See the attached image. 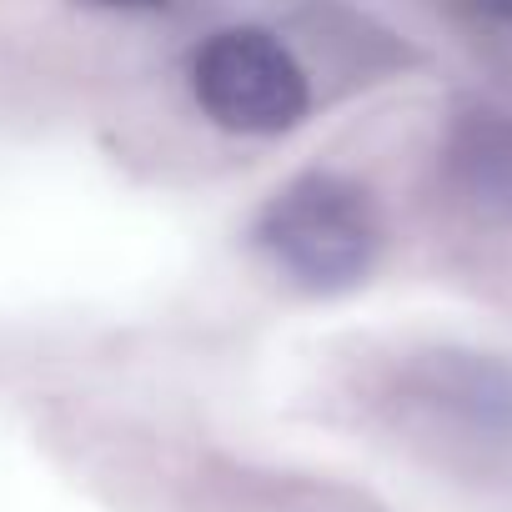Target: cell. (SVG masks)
I'll return each mask as SVG.
<instances>
[{
  "label": "cell",
  "instance_id": "7a4b0ae2",
  "mask_svg": "<svg viewBox=\"0 0 512 512\" xmlns=\"http://www.w3.org/2000/svg\"><path fill=\"white\" fill-rule=\"evenodd\" d=\"M191 96L231 136H282L307 121L312 81L282 36L262 26H231L191 56Z\"/></svg>",
  "mask_w": 512,
  "mask_h": 512
},
{
  "label": "cell",
  "instance_id": "5b68a950",
  "mask_svg": "<svg viewBox=\"0 0 512 512\" xmlns=\"http://www.w3.org/2000/svg\"><path fill=\"white\" fill-rule=\"evenodd\" d=\"M86 6H101V11H166L171 0H86Z\"/></svg>",
  "mask_w": 512,
  "mask_h": 512
},
{
  "label": "cell",
  "instance_id": "277c9868",
  "mask_svg": "<svg viewBox=\"0 0 512 512\" xmlns=\"http://www.w3.org/2000/svg\"><path fill=\"white\" fill-rule=\"evenodd\" d=\"M452 6L477 31H492V36H507L512 41V0H452Z\"/></svg>",
  "mask_w": 512,
  "mask_h": 512
},
{
  "label": "cell",
  "instance_id": "6da1fadb",
  "mask_svg": "<svg viewBox=\"0 0 512 512\" xmlns=\"http://www.w3.org/2000/svg\"><path fill=\"white\" fill-rule=\"evenodd\" d=\"M256 246L302 292H347L377 262L382 216L362 181L342 171H302L262 206Z\"/></svg>",
  "mask_w": 512,
  "mask_h": 512
},
{
  "label": "cell",
  "instance_id": "3957f363",
  "mask_svg": "<svg viewBox=\"0 0 512 512\" xmlns=\"http://www.w3.org/2000/svg\"><path fill=\"white\" fill-rule=\"evenodd\" d=\"M447 176L487 216L512 221V116L472 106L447 131Z\"/></svg>",
  "mask_w": 512,
  "mask_h": 512
}]
</instances>
